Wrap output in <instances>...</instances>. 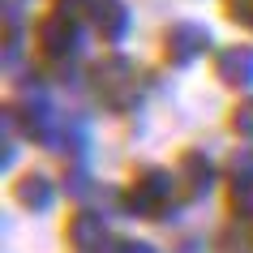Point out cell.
<instances>
[{"label": "cell", "mask_w": 253, "mask_h": 253, "mask_svg": "<svg viewBox=\"0 0 253 253\" xmlns=\"http://www.w3.org/2000/svg\"><path fill=\"white\" fill-rule=\"evenodd\" d=\"M60 189H65V198H73V202H86V198L94 193V180H90V168H86V159H65Z\"/></svg>", "instance_id": "13"}, {"label": "cell", "mask_w": 253, "mask_h": 253, "mask_svg": "<svg viewBox=\"0 0 253 253\" xmlns=\"http://www.w3.org/2000/svg\"><path fill=\"white\" fill-rule=\"evenodd\" d=\"M172 253H206V245H202V240H193V236H185V240H180V245H176Z\"/></svg>", "instance_id": "18"}, {"label": "cell", "mask_w": 253, "mask_h": 253, "mask_svg": "<svg viewBox=\"0 0 253 253\" xmlns=\"http://www.w3.org/2000/svg\"><path fill=\"white\" fill-rule=\"evenodd\" d=\"M176 180H180V198L185 202H202V198H211L214 189H219L223 168H219L206 150L189 146V150H180V159H176Z\"/></svg>", "instance_id": "6"}, {"label": "cell", "mask_w": 253, "mask_h": 253, "mask_svg": "<svg viewBox=\"0 0 253 253\" xmlns=\"http://www.w3.org/2000/svg\"><path fill=\"white\" fill-rule=\"evenodd\" d=\"M94 0H52V9H60V13H73V17H86L90 13Z\"/></svg>", "instance_id": "17"}, {"label": "cell", "mask_w": 253, "mask_h": 253, "mask_svg": "<svg viewBox=\"0 0 253 253\" xmlns=\"http://www.w3.org/2000/svg\"><path fill=\"white\" fill-rule=\"evenodd\" d=\"M107 253H159L150 240H137V236H112Z\"/></svg>", "instance_id": "16"}, {"label": "cell", "mask_w": 253, "mask_h": 253, "mask_svg": "<svg viewBox=\"0 0 253 253\" xmlns=\"http://www.w3.org/2000/svg\"><path fill=\"white\" fill-rule=\"evenodd\" d=\"M65 245H69V253H78V249H107V245H112L107 214L99 211V206L78 202L73 214L65 219Z\"/></svg>", "instance_id": "8"}, {"label": "cell", "mask_w": 253, "mask_h": 253, "mask_svg": "<svg viewBox=\"0 0 253 253\" xmlns=\"http://www.w3.org/2000/svg\"><path fill=\"white\" fill-rule=\"evenodd\" d=\"M78 253H107V249H78Z\"/></svg>", "instance_id": "19"}, {"label": "cell", "mask_w": 253, "mask_h": 253, "mask_svg": "<svg viewBox=\"0 0 253 253\" xmlns=\"http://www.w3.org/2000/svg\"><path fill=\"white\" fill-rule=\"evenodd\" d=\"M159 56H163V65H168V69H193L198 60L214 56L211 30L202 26V22H189V17L168 22L163 35H159Z\"/></svg>", "instance_id": "5"}, {"label": "cell", "mask_w": 253, "mask_h": 253, "mask_svg": "<svg viewBox=\"0 0 253 253\" xmlns=\"http://www.w3.org/2000/svg\"><path fill=\"white\" fill-rule=\"evenodd\" d=\"M52 150L60 155V159H86V150H90V125H86V116H78V112L65 116Z\"/></svg>", "instance_id": "12"}, {"label": "cell", "mask_w": 253, "mask_h": 253, "mask_svg": "<svg viewBox=\"0 0 253 253\" xmlns=\"http://www.w3.org/2000/svg\"><path fill=\"white\" fill-rule=\"evenodd\" d=\"M86 26L103 47H120L133 30V9L125 0H94L90 13H86Z\"/></svg>", "instance_id": "10"}, {"label": "cell", "mask_w": 253, "mask_h": 253, "mask_svg": "<svg viewBox=\"0 0 253 253\" xmlns=\"http://www.w3.org/2000/svg\"><path fill=\"white\" fill-rule=\"evenodd\" d=\"M223 17L253 35V0H223Z\"/></svg>", "instance_id": "15"}, {"label": "cell", "mask_w": 253, "mask_h": 253, "mask_svg": "<svg viewBox=\"0 0 253 253\" xmlns=\"http://www.w3.org/2000/svg\"><path fill=\"white\" fill-rule=\"evenodd\" d=\"M4 116L17 125L22 142H30V146H56V133H60V125H65V116L56 112V103L47 99V90H43V86L30 90V82L22 86L17 99L4 103Z\"/></svg>", "instance_id": "4"}, {"label": "cell", "mask_w": 253, "mask_h": 253, "mask_svg": "<svg viewBox=\"0 0 253 253\" xmlns=\"http://www.w3.org/2000/svg\"><path fill=\"white\" fill-rule=\"evenodd\" d=\"M211 73L219 86L236 94L253 90V43H227V47H214L211 56Z\"/></svg>", "instance_id": "9"}, {"label": "cell", "mask_w": 253, "mask_h": 253, "mask_svg": "<svg viewBox=\"0 0 253 253\" xmlns=\"http://www.w3.org/2000/svg\"><path fill=\"white\" fill-rule=\"evenodd\" d=\"M176 193H180V180H176V168H163V163H142L125 185H120L116 206L133 219H146V223H168L176 214Z\"/></svg>", "instance_id": "2"}, {"label": "cell", "mask_w": 253, "mask_h": 253, "mask_svg": "<svg viewBox=\"0 0 253 253\" xmlns=\"http://www.w3.org/2000/svg\"><path fill=\"white\" fill-rule=\"evenodd\" d=\"M86 82H90L94 103L112 112V116H133L142 99H146V78L142 69L120 52V47H107L90 69H86Z\"/></svg>", "instance_id": "1"}, {"label": "cell", "mask_w": 253, "mask_h": 253, "mask_svg": "<svg viewBox=\"0 0 253 253\" xmlns=\"http://www.w3.org/2000/svg\"><path fill=\"white\" fill-rule=\"evenodd\" d=\"M60 193H65V189L56 185L47 172H22L17 185H13V202L22 206V211H30V214H47Z\"/></svg>", "instance_id": "11"}, {"label": "cell", "mask_w": 253, "mask_h": 253, "mask_svg": "<svg viewBox=\"0 0 253 253\" xmlns=\"http://www.w3.org/2000/svg\"><path fill=\"white\" fill-rule=\"evenodd\" d=\"M223 189H227V211L236 219H253V150L240 146L223 163Z\"/></svg>", "instance_id": "7"}, {"label": "cell", "mask_w": 253, "mask_h": 253, "mask_svg": "<svg viewBox=\"0 0 253 253\" xmlns=\"http://www.w3.org/2000/svg\"><path fill=\"white\" fill-rule=\"evenodd\" d=\"M86 30H90L86 17L47 9L35 22V30H30V43H35V52H39L43 65H78L82 47H86Z\"/></svg>", "instance_id": "3"}, {"label": "cell", "mask_w": 253, "mask_h": 253, "mask_svg": "<svg viewBox=\"0 0 253 253\" xmlns=\"http://www.w3.org/2000/svg\"><path fill=\"white\" fill-rule=\"evenodd\" d=\"M227 129H232L240 142H253V90L240 94V103L232 107V116H227Z\"/></svg>", "instance_id": "14"}, {"label": "cell", "mask_w": 253, "mask_h": 253, "mask_svg": "<svg viewBox=\"0 0 253 253\" xmlns=\"http://www.w3.org/2000/svg\"><path fill=\"white\" fill-rule=\"evenodd\" d=\"M249 240H253V219H249Z\"/></svg>", "instance_id": "20"}]
</instances>
